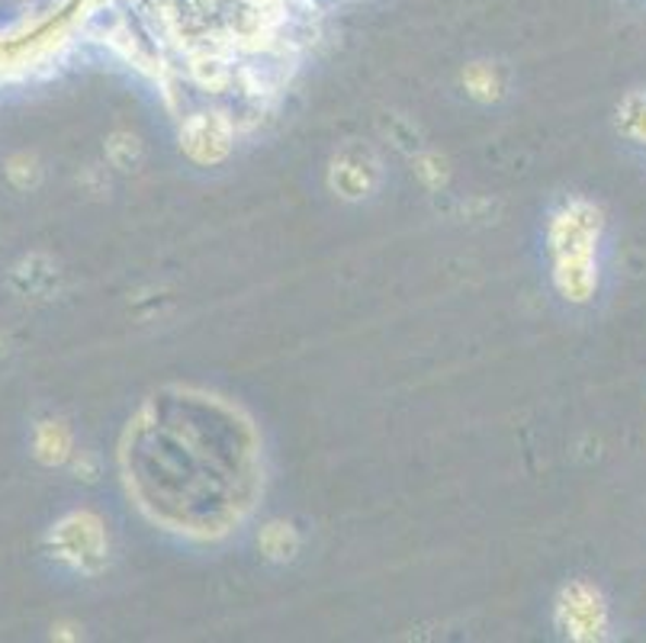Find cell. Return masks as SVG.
I'll use <instances>...</instances> for the list:
<instances>
[{
  "mask_svg": "<svg viewBox=\"0 0 646 643\" xmlns=\"http://www.w3.org/2000/svg\"><path fill=\"white\" fill-rule=\"evenodd\" d=\"M570 598H573V605H570V615H573L570 628H573L575 638H598L601 628H605V608H601L598 595L588 592V589H573Z\"/></svg>",
  "mask_w": 646,
  "mask_h": 643,
  "instance_id": "obj_1",
  "label": "cell"
},
{
  "mask_svg": "<svg viewBox=\"0 0 646 643\" xmlns=\"http://www.w3.org/2000/svg\"><path fill=\"white\" fill-rule=\"evenodd\" d=\"M52 429L55 425H46V429L39 431V457L42 460H62L65 457V447H69L65 431H59V437H52Z\"/></svg>",
  "mask_w": 646,
  "mask_h": 643,
  "instance_id": "obj_2",
  "label": "cell"
}]
</instances>
